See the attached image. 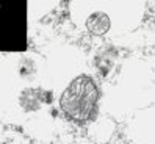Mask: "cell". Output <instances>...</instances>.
<instances>
[{"label":"cell","mask_w":155,"mask_h":144,"mask_svg":"<svg viewBox=\"0 0 155 144\" xmlns=\"http://www.w3.org/2000/svg\"><path fill=\"white\" fill-rule=\"evenodd\" d=\"M89 28L93 30L94 33L100 34V33H105L108 30V19H107V16H104L102 13H99V14H94L93 17L89 19Z\"/></svg>","instance_id":"obj_2"},{"label":"cell","mask_w":155,"mask_h":144,"mask_svg":"<svg viewBox=\"0 0 155 144\" xmlns=\"http://www.w3.org/2000/svg\"><path fill=\"white\" fill-rule=\"evenodd\" d=\"M97 88L86 75L77 77L61 96V108L71 119L86 121L91 118L97 105Z\"/></svg>","instance_id":"obj_1"}]
</instances>
